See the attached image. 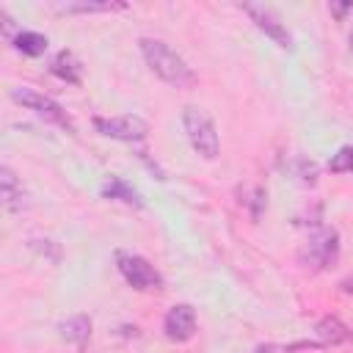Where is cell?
<instances>
[{
    "instance_id": "ffe728a7",
    "label": "cell",
    "mask_w": 353,
    "mask_h": 353,
    "mask_svg": "<svg viewBox=\"0 0 353 353\" xmlns=\"http://www.w3.org/2000/svg\"><path fill=\"white\" fill-rule=\"evenodd\" d=\"M347 47H350V52H353V28H350V33H347Z\"/></svg>"
},
{
    "instance_id": "4fadbf2b",
    "label": "cell",
    "mask_w": 353,
    "mask_h": 353,
    "mask_svg": "<svg viewBox=\"0 0 353 353\" xmlns=\"http://www.w3.org/2000/svg\"><path fill=\"white\" fill-rule=\"evenodd\" d=\"M61 14H108V11H124L127 3H110V0H66L55 6Z\"/></svg>"
},
{
    "instance_id": "30bf717a",
    "label": "cell",
    "mask_w": 353,
    "mask_h": 353,
    "mask_svg": "<svg viewBox=\"0 0 353 353\" xmlns=\"http://www.w3.org/2000/svg\"><path fill=\"white\" fill-rule=\"evenodd\" d=\"M314 336L323 347H334V345H345L353 342V331L339 320V317H323L314 323Z\"/></svg>"
},
{
    "instance_id": "5bb4252c",
    "label": "cell",
    "mask_w": 353,
    "mask_h": 353,
    "mask_svg": "<svg viewBox=\"0 0 353 353\" xmlns=\"http://www.w3.org/2000/svg\"><path fill=\"white\" fill-rule=\"evenodd\" d=\"M14 50H19L22 55H28V58H39V55H44L47 52V36L44 33H36V30H17V36H14Z\"/></svg>"
},
{
    "instance_id": "d6986e66",
    "label": "cell",
    "mask_w": 353,
    "mask_h": 353,
    "mask_svg": "<svg viewBox=\"0 0 353 353\" xmlns=\"http://www.w3.org/2000/svg\"><path fill=\"white\" fill-rule=\"evenodd\" d=\"M339 290H342V292H347V295H353V273H350V276H345V279L339 281Z\"/></svg>"
},
{
    "instance_id": "ba28073f",
    "label": "cell",
    "mask_w": 353,
    "mask_h": 353,
    "mask_svg": "<svg viewBox=\"0 0 353 353\" xmlns=\"http://www.w3.org/2000/svg\"><path fill=\"white\" fill-rule=\"evenodd\" d=\"M163 334L171 342H188L196 334V309L190 303H174L163 317Z\"/></svg>"
},
{
    "instance_id": "7c38bea8",
    "label": "cell",
    "mask_w": 353,
    "mask_h": 353,
    "mask_svg": "<svg viewBox=\"0 0 353 353\" xmlns=\"http://www.w3.org/2000/svg\"><path fill=\"white\" fill-rule=\"evenodd\" d=\"M50 72H52L58 80L69 83V85H80V83H83V66H80V61L74 58V52H69V50H58V52H55V58L50 61Z\"/></svg>"
},
{
    "instance_id": "8992f818",
    "label": "cell",
    "mask_w": 353,
    "mask_h": 353,
    "mask_svg": "<svg viewBox=\"0 0 353 353\" xmlns=\"http://www.w3.org/2000/svg\"><path fill=\"white\" fill-rule=\"evenodd\" d=\"M94 130L105 138L113 141H127V143H138L149 135V121L132 113L124 116H94Z\"/></svg>"
},
{
    "instance_id": "9c48e42d",
    "label": "cell",
    "mask_w": 353,
    "mask_h": 353,
    "mask_svg": "<svg viewBox=\"0 0 353 353\" xmlns=\"http://www.w3.org/2000/svg\"><path fill=\"white\" fill-rule=\"evenodd\" d=\"M99 196H102V199H110V201H121V204L135 207V210L143 207L141 193H138L127 179H121V176H108V179L102 182V188H99Z\"/></svg>"
},
{
    "instance_id": "2e32d148",
    "label": "cell",
    "mask_w": 353,
    "mask_h": 353,
    "mask_svg": "<svg viewBox=\"0 0 353 353\" xmlns=\"http://www.w3.org/2000/svg\"><path fill=\"white\" fill-rule=\"evenodd\" d=\"M328 171L331 174H353V146H339L336 154H331V160H328Z\"/></svg>"
},
{
    "instance_id": "e0dca14e",
    "label": "cell",
    "mask_w": 353,
    "mask_h": 353,
    "mask_svg": "<svg viewBox=\"0 0 353 353\" xmlns=\"http://www.w3.org/2000/svg\"><path fill=\"white\" fill-rule=\"evenodd\" d=\"M290 171L298 176L301 185H314L317 182V165L312 160H306V157H295L290 163Z\"/></svg>"
},
{
    "instance_id": "5b68a950",
    "label": "cell",
    "mask_w": 353,
    "mask_h": 353,
    "mask_svg": "<svg viewBox=\"0 0 353 353\" xmlns=\"http://www.w3.org/2000/svg\"><path fill=\"white\" fill-rule=\"evenodd\" d=\"M116 268L121 273V279L138 290V292H149V290H160L163 287V276L157 273V268L141 256V254H130V251H119L116 254Z\"/></svg>"
},
{
    "instance_id": "ac0fdd59",
    "label": "cell",
    "mask_w": 353,
    "mask_h": 353,
    "mask_svg": "<svg viewBox=\"0 0 353 353\" xmlns=\"http://www.w3.org/2000/svg\"><path fill=\"white\" fill-rule=\"evenodd\" d=\"M328 8H331V14L342 22V19H345V14H347V11H353V3H331Z\"/></svg>"
},
{
    "instance_id": "3957f363",
    "label": "cell",
    "mask_w": 353,
    "mask_h": 353,
    "mask_svg": "<svg viewBox=\"0 0 353 353\" xmlns=\"http://www.w3.org/2000/svg\"><path fill=\"white\" fill-rule=\"evenodd\" d=\"M298 259L309 270H325L339 259V234L334 226H314L303 240Z\"/></svg>"
},
{
    "instance_id": "9a60e30c",
    "label": "cell",
    "mask_w": 353,
    "mask_h": 353,
    "mask_svg": "<svg viewBox=\"0 0 353 353\" xmlns=\"http://www.w3.org/2000/svg\"><path fill=\"white\" fill-rule=\"evenodd\" d=\"M58 331H61V336H63L66 342L85 345L88 336H91V317H88V314H74V317L63 320V323L58 325Z\"/></svg>"
},
{
    "instance_id": "52a82bcc",
    "label": "cell",
    "mask_w": 353,
    "mask_h": 353,
    "mask_svg": "<svg viewBox=\"0 0 353 353\" xmlns=\"http://www.w3.org/2000/svg\"><path fill=\"white\" fill-rule=\"evenodd\" d=\"M248 17H251V22L268 36V39H273L281 50H292V36H290V30L284 28V22L268 8V6H256V3H243L240 6Z\"/></svg>"
},
{
    "instance_id": "7a4b0ae2",
    "label": "cell",
    "mask_w": 353,
    "mask_h": 353,
    "mask_svg": "<svg viewBox=\"0 0 353 353\" xmlns=\"http://www.w3.org/2000/svg\"><path fill=\"white\" fill-rule=\"evenodd\" d=\"M182 127L185 135L193 146V152L204 160H215L221 154V141H218V130L210 119L207 110L196 108V105H185L182 108Z\"/></svg>"
},
{
    "instance_id": "8fae6325",
    "label": "cell",
    "mask_w": 353,
    "mask_h": 353,
    "mask_svg": "<svg viewBox=\"0 0 353 353\" xmlns=\"http://www.w3.org/2000/svg\"><path fill=\"white\" fill-rule=\"evenodd\" d=\"M0 196H3V207L8 212H19L25 207V188L8 165L0 168Z\"/></svg>"
},
{
    "instance_id": "6da1fadb",
    "label": "cell",
    "mask_w": 353,
    "mask_h": 353,
    "mask_svg": "<svg viewBox=\"0 0 353 353\" xmlns=\"http://www.w3.org/2000/svg\"><path fill=\"white\" fill-rule=\"evenodd\" d=\"M138 47H141V55H143L146 66L163 83H168L174 88H190L196 83V72L190 69V63L174 47H168L165 41H160V39H141Z\"/></svg>"
},
{
    "instance_id": "277c9868",
    "label": "cell",
    "mask_w": 353,
    "mask_h": 353,
    "mask_svg": "<svg viewBox=\"0 0 353 353\" xmlns=\"http://www.w3.org/2000/svg\"><path fill=\"white\" fill-rule=\"evenodd\" d=\"M8 94H11V99H14L17 105H22L25 110H33V113H36L39 119H44L47 124H58V127L74 132L72 119L66 116V110H63L52 97H47V94H41V91L30 88V85H14Z\"/></svg>"
}]
</instances>
